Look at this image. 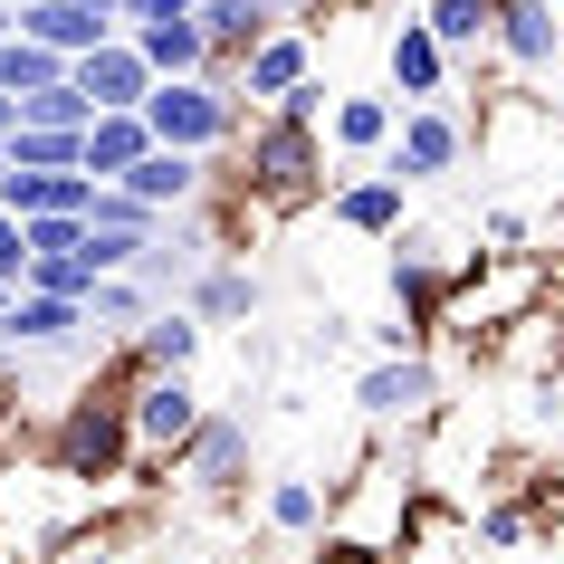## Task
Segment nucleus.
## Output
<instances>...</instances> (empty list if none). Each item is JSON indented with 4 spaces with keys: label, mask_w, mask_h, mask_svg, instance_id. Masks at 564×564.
Listing matches in <instances>:
<instances>
[{
    "label": "nucleus",
    "mask_w": 564,
    "mask_h": 564,
    "mask_svg": "<svg viewBox=\"0 0 564 564\" xmlns=\"http://www.w3.org/2000/svg\"><path fill=\"white\" fill-rule=\"evenodd\" d=\"M10 297H20V288H10V278H0V316H10Z\"/></svg>",
    "instance_id": "e433bc0d"
},
{
    "label": "nucleus",
    "mask_w": 564,
    "mask_h": 564,
    "mask_svg": "<svg viewBox=\"0 0 564 564\" xmlns=\"http://www.w3.org/2000/svg\"><path fill=\"white\" fill-rule=\"evenodd\" d=\"M144 153H153V124H144V116H87V134H77V173L124 182Z\"/></svg>",
    "instance_id": "a211bd4d"
},
{
    "label": "nucleus",
    "mask_w": 564,
    "mask_h": 564,
    "mask_svg": "<svg viewBox=\"0 0 564 564\" xmlns=\"http://www.w3.org/2000/svg\"><path fill=\"white\" fill-rule=\"evenodd\" d=\"M326 527H335V498H326V478H306V469L268 478V535H288V545H316Z\"/></svg>",
    "instance_id": "6ab92c4d"
},
{
    "label": "nucleus",
    "mask_w": 564,
    "mask_h": 564,
    "mask_svg": "<svg viewBox=\"0 0 564 564\" xmlns=\"http://www.w3.org/2000/svg\"><path fill=\"white\" fill-rule=\"evenodd\" d=\"M124 345H134V364H144V373H192V364H202V345H210V326H202L182 297H163L144 326L124 335Z\"/></svg>",
    "instance_id": "2eb2a0df"
},
{
    "label": "nucleus",
    "mask_w": 564,
    "mask_h": 564,
    "mask_svg": "<svg viewBox=\"0 0 564 564\" xmlns=\"http://www.w3.org/2000/svg\"><path fill=\"white\" fill-rule=\"evenodd\" d=\"M0 173H10V163H0Z\"/></svg>",
    "instance_id": "ea45409f"
},
{
    "label": "nucleus",
    "mask_w": 564,
    "mask_h": 564,
    "mask_svg": "<svg viewBox=\"0 0 564 564\" xmlns=\"http://www.w3.org/2000/svg\"><path fill=\"white\" fill-rule=\"evenodd\" d=\"M124 192H134L144 210H192V202L210 192V153H173V144H153L144 163L124 173Z\"/></svg>",
    "instance_id": "dca6fc26"
},
{
    "label": "nucleus",
    "mask_w": 564,
    "mask_h": 564,
    "mask_svg": "<svg viewBox=\"0 0 564 564\" xmlns=\"http://www.w3.org/2000/svg\"><path fill=\"white\" fill-rule=\"evenodd\" d=\"M20 39H39V48H58V58H87L96 39H116L96 10H77V0H20Z\"/></svg>",
    "instance_id": "4be33fe9"
},
{
    "label": "nucleus",
    "mask_w": 564,
    "mask_h": 564,
    "mask_svg": "<svg viewBox=\"0 0 564 564\" xmlns=\"http://www.w3.org/2000/svg\"><path fill=\"white\" fill-rule=\"evenodd\" d=\"M306 77H316V39H306V30H288V20H278V30H268L259 48H249V58H239L230 96H239V106H249V116H268V106H278V96H288V87H306Z\"/></svg>",
    "instance_id": "9d476101"
},
{
    "label": "nucleus",
    "mask_w": 564,
    "mask_h": 564,
    "mask_svg": "<svg viewBox=\"0 0 564 564\" xmlns=\"http://www.w3.org/2000/svg\"><path fill=\"white\" fill-rule=\"evenodd\" d=\"M469 163V124L449 116V96L441 106H402V124H392V144H383V173L402 182H441Z\"/></svg>",
    "instance_id": "0eeeda50"
},
{
    "label": "nucleus",
    "mask_w": 564,
    "mask_h": 564,
    "mask_svg": "<svg viewBox=\"0 0 564 564\" xmlns=\"http://www.w3.org/2000/svg\"><path fill=\"white\" fill-rule=\"evenodd\" d=\"M469 535L488 545V555H507V545H527V535H535V517H527L517 498H488V507L469 517Z\"/></svg>",
    "instance_id": "c85d7f7f"
},
{
    "label": "nucleus",
    "mask_w": 564,
    "mask_h": 564,
    "mask_svg": "<svg viewBox=\"0 0 564 564\" xmlns=\"http://www.w3.org/2000/svg\"><path fill=\"white\" fill-rule=\"evenodd\" d=\"M67 564H134V545H124V535H87Z\"/></svg>",
    "instance_id": "72a5a7b5"
},
{
    "label": "nucleus",
    "mask_w": 564,
    "mask_h": 564,
    "mask_svg": "<svg viewBox=\"0 0 564 564\" xmlns=\"http://www.w3.org/2000/svg\"><path fill=\"white\" fill-rule=\"evenodd\" d=\"M202 383H192V373H144V383L124 392V421H134V459H144V469H173V449L192 441V431H202Z\"/></svg>",
    "instance_id": "20e7f679"
},
{
    "label": "nucleus",
    "mask_w": 564,
    "mask_h": 564,
    "mask_svg": "<svg viewBox=\"0 0 564 564\" xmlns=\"http://www.w3.org/2000/svg\"><path fill=\"white\" fill-rule=\"evenodd\" d=\"M230 173L239 182V210H306L326 202V124H297V116H249L230 153H210V182Z\"/></svg>",
    "instance_id": "f257e3e1"
},
{
    "label": "nucleus",
    "mask_w": 564,
    "mask_h": 564,
    "mask_svg": "<svg viewBox=\"0 0 564 564\" xmlns=\"http://www.w3.org/2000/svg\"><path fill=\"white\" fill-rule=\"evenodd\" d=\"M134 116L153 124V144H173V153H230L239 124H249V106H239L230 87H210V77H153V96Z\"/></svg>",
    "instance_id": "7ed1b4c3"
},
{
    "label": "nucleus",
    "mask_w": 564,
    "mask_h": 564,
    "mask_svg": "<svg viewBox=\"0 0 564 564\" xmlns=\"http://www.w3.org/2000/svg\"><path fill=\"white\" fill-rule=\"evenodd\" d=\"M0 163L10 173H77V134L67 124H10L0 134Z\"/></svg>",
    "instance_id": "a878e982"
},
{
    "label": "nucleus",
    "mask_w": 564,
    "mask_h": 564,
    "mask_svg": "<svg viewBox=\"0 0 564 564\" xmlns=\"http://www.w3.org/2000/svg\"><path fill=\"white\" fill-rule=\"evenodd\" d=\"M182 306H192L202 326H249V316H259V278H249L239 259H202L192 288H182Z\"/></svg>",
    "instance_id": "f3484780"
},
{
    "label": "nucleus",
    "mask_w": 564,
    "mask_h": 564,
    "mask_svg": "<svg viewBox=\"0 0 564 564\" xmlns=\"http://www.w3.org/2000/svg\"><path fill=\"white\" fill-rule=\"evenodd\" d=\"M10 30H20V10H10V0H0V39H10Z\"/></svg>",
    "instance_id": "c9c22d12"
},
{
    "label": "nucleus",
    "mask_w": 564,
    "mask_h": 564,
    "mask_svg": "<svg viewBox=\"0 0 564 564\" xmlns=\"http://www.w3.org/2000/svg\"><path fill=\"white\" fill-rule=\"evenodd\" d=\"M326 106H335V96H326V77H306V87H288V96H278V106H268V116H297V124H326Z\"/></svg>",
    "instance_id": "2f4dec72"
},
{
    "label": "nucleus",
    "mask_w": 564,
    "mask_h": 564,
    "mask_svg": "<svg viewBox=\"0 0 564 564\" xmlns=\"http://www.w3.org/2000/svg\"><path fill=\"white\" fill-rule=\"evenodd\" d=\"M402 210H412V182L383 163H355L345 182H326V220L355 239H402Z\"/></svg>",
    "instance_id": "6e6552de"
},
{
    "label": "nucleus",
    "mask_w": 564,
    "mask_h": 564,
    "mask_svg": "<svg viewBox=\"0 0 564 564\" xmlns=\"http://www.w3.org/2000/svg\"><path fill=\"white\" fill-rule=\"evenodd\" d=\"M10 116H20V106H10V96H0V134H10Z\"/></svg>",
    "instance_id": "4c0bfd02"
},
{
    "label": "nucleus",
    "mask_w": 564,
    "mask_h": 564,
    "mask_svg": "<svg viewBox=\"0 0 564 564\" xmlns=\"http://www.w3.org/2000/svg\"><path fill=\"white\" fill-rule=\"evenodd\" d=\"M77 10H96L106 30H124V10H134V0H77Z\"/></svg>",
    "instance_id": "f704fd0d"
},
{
    "label": "nucleus",
    "mask_w": 564,
    "mask_h": 564,
    "mask_svg": "<svg viewBox=\"0 0 564 564\" xmlns=\"http://www.w3.org/2000/svg\"><path fill=\"white\" fill-rule=\"evenodd\" d=\"M87 116H96L87 96L67 87V77H48V87H30V96H20V116H10V124H67V134H87Z\"/></svg>",
    "instance_id": "cd10ccee"
},
{
    "label": "nucleus",
    "mask_w": 564,
    "mask_h": 564,
    "mask_svg": "<svg viewBox=\"0 0 564 564\" xmlns=\"http://www.w3.org/2000/svg\"><path fill=\"white\" fill-rule=\"evenodd\" d=\"M555 173H564V163H555Z\"/></svg>",
    "instance_id": "79ce46f5"
},
{
    "label": "nucleus",
    "mask_w": 564,
    "mask_h": 564,
    "mask_svg": "<svg viewBox=\"0 0 564 564\" xmlns=\"http://www.w3.org/2000/svg\"><path fill=\"white\" fill-rule=\"evenodd\" d=\"M20 288H48V297H77V306H87L96 268H87V249H77V259H30V278H20Z\"/></svg>",
    "instance_id": "c756f323"
},
{
    "label": "nucleus",
    "mask_w": 564,
    "mask_h": 564,
    "mask_svg": "<svg viewBox=\"0 0 564 564\" xmlns=\"http://www.w3.org/2000/svg\"><path fill=\"white\" fill-rule=\"evenodd\" d=\"M48 77H67L58 48H39V39H20V30L0 39V96H10V106H20L30 87H48Z\"/></svg>",
    "instance_id": "bb28decb"
},
{
    "label": "nucleus",
    "mask_w": 564,
    "mask_h": 564,
    "mask_svg": "<svg viewBox=\"0 0 564 564\" xmlns=\"http://www.w3.org/2000/svg\"><path fill=\"white\" fill-rule=\"evenodd\" d=\"M153 306H163V297H153L144 278H96V288H87V326L106 335V345H124V335L144 326Z\"/></svg>",
    "instance_id": "393cba45"
},
{
    "label": "nucleus",
    "mask_w": 564,
    "mask_h": 564,
    "mask_svg": "<svg viewBox=\"0 0 564 564\" xmlns=\"http://www.w3.org/2000/svg\"><path fill=\"white\" fill-rule=\"evenodd\" d=\"M498 10H507V0H421V30L441 39L449 58H488V39H498Z\"/></svg>",
    "instance_id": "5701e85b"
},
{
    "label": "nucleus",
    "mask_w": 564,
    "mask_h": 564,
    "mask_svg": "<svg viewBox=\"0 0 564 564\" xmlns=\"http://www.w3.org/2000/svg\"><path fill=\"white\" fill-rule=\"evenodd\" d=\"M306 564H392V545H373V535H345V527H326L316 545H306Z\"/></svg>",
    "instance_id": "7c9ffc66"
},
{
    "label": "nucleus",
    "mask_w": 564,
    "mask_h": 564,
    "mask_svg": "<svg viewBox=\"0 0 564 564\" xmlns=\"http://www.w3.org/2000/svg\"><path fill=\"white\" fill-rule=\"evenodd\" d=\"M488 48H498L507 67H527V77H535V67H555L564 20L545 10V0H507V10H498V39H488Z\"/></svg>",
    "instance_id": "412c9836"
},
{
    "label": "nucleus",
    "mask_w": 564,
    "mask_h": 564,
    "mask_svg": "<svg viewBox=\"0 0 564 564\" xmlns=\"http://www.w3.org/2000/svg\"><path fill=\"white\" fill-rule=\"evenodd\" d=\"M449 67H459V58L421 30V10H412V20H392V39H383V96H402V106H441Z\"/></svg>",
    "instance_id": "9b49d317"
},
{
    "label": "nucleus",
    "mask_w": 564,
    "mask_h": 564,
    "mask_svg": "<svg viewBox=\"0 0 564 564\" xmlns=\"http://www.w3.org/2000/svg\"><path fill=\"white\" fill-rule=\"evenodd\" d=\"M392 124H402V96L355 87V96H335V106H326V153H345V163H383Z\"/></svg>",
    "instance_id": "4468645a"
},
{
    "label": "nucleus",
    "mask_w": 564,
    "mask_h": 564,
    "mask_svg": "<svg viewBox=\"0 0 564 564\" xmlns=\"http://www.w3.org/2000/svg\"><path fill=\"white\" fill-rule=\"evenodd\" d=\"M545 10H555V20H564V0H545Z\"/></svg>",
    "instance_id": "58836bf2"
},
{
    "label": "nucleus",
    "mask_w": 564,
    "mask_h": 564,
    "mask_svg": "<svg viewBox=\"0 0 564 564\" xmlns=\"http://www.w3.org/2000/svg\"><path fill=\"white\" fill-rule=\"evenodd\" d=\"M0 345H10V355H77V345H87V306L48 297V288H20L10 316H0Z\"/></svg>",
    "instance_id": "f8f14e48"
},
{
    "label": "nucleus",
    "mask_w": 564,
    "mask_h": 564,
    "mask_svg": "<svg viewBox=\"0 0 564 564\" xmlns=\"http://www.w3.org/2000/svg\"><path fill=\"white\" fill-rule=\"evenodd\" d=\"M124 39L144 48L153 77H202V58H210V39H202L192 10H173V20H124Z\"/></svg>",
    "instance_id": "aec40b11"
},
{
    "label": "nucleus",
    "mask_w": 564,
    "mask_h": 564,
    "mask_svg": "<svg viewBox=\"0 0 564 564\" xmlns=\"http://www.w3.org/2000/svg\"><path fill=\"white\" fill-rule=\"evenodd\" d=\"M355 412L373 421V431H412V421H431V412H441V364H431V345H421V355H383L355 383Z\"/></svg>",
    "instance_id": "423d86ee"
},
{
    "label": "nucleus",
    "mask_w": 564,
    "mask_h": 564,
    "mask_svg": "<svg viewBox=\"0 0 564 564\" xmlns=\"http://www.w3.org/2000/svg\"><path fill=\"white\" fill-rule=\"evenodd\" d=\"M0 278H10V288L30 278V239H20V220H10V210H0Z\"/></svg>",
    "instance_id": "473e14b6"
},
{
    "label": "nucleus",
    "mask_w": 564,
    "mask_h": 564,
    "mask_svg": "<svg viewBox=\"0 0 564 564\" xmlns=\"http://www.w3.org/2000/svg\"><path fill=\"white\" fill-rule=\"evenodd\" d=\"M10 10H20V0H10Z\"/></svg>",
    "instance_id": "a19ab883"
},
{
    "label": "nucleus",
    "mask_w": 564,
    "mask_h": 564,
    "mask_svg": "<svg viewBox=\"0 0 564 564\" xmlns=\"http://www.w3.org/2000/svg\"><path fill=\"white\" fill-rule=\"evenodd\" d=\"M67 87L87 96L96 116H134V106L153 96V67H144V48L116 30V39H96L87 58H67Z\"/></svg>",
    "instance_id": "1a4fd4ad"
},
{
    "label": "nucleus",
    "mask_w": 564,
    "mask_h": 564,
    "mask_svg": "<svg viewBox=\"0 0 564 564\" xmlns=\"http://www.w3.org/2000/svg\"><path fill=\"white\" fill-rule=\"evenodd\" d=\"M192 20H202V39H210V58H202L210 87H230L239 58H249L268 30H278V20H268V0H192Z\"/></svg>",
    "instance_id": "ddd939ff"
},
{
    "label": "nucleus",
    "mask_w": 564,
    "mask_h": 564,
    "mask_svg": "<svg viewBox=\"0 0 564 564\" xmlns=\"http://www.w3.org/2000/svg\"><path fill=\"white\" fill-rule=\"evenodd\" d=\"M48 469H58L67 488H116V478L144 469V459H134V421H124V392H116V383H87V392H67V402H58Z\"/></svg>",
    "instance_id": "f03ea898"
},
{
    "label": "nucleus",
    "mask_w": 564,
    "mask_h": 564,
    "mask_svg": "<svg viewBox=\"0 0 564 564\" xmlns=\"http://www.w3.org/2000/svg\"><path fill=\"white\" fill-rule=\"evenodd\" d=\"M96 173H0V210L10 220H39V210H87Z\"/></svg>",
    "instance_id": "b1692460"
},
{
    "label": "nucleus",
    "mask_w": 564,
    "mask_h": 564,
    "mask_svg": "<svg viewBox=\"0 0 564 564\" xmlns=\"http://www.w3.org/2000/svg\"><path fill=\"white\" fill-rule=\"evenodd\" d=\"M173 488H192V498H239L249 488V421L210 402L202 431L173 449Z\"/></svg>",
    "instance_id": "39448f33"
}]
</instances>
